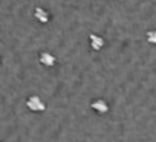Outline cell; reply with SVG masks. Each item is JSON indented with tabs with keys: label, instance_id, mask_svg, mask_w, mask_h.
<instances>
[{
	"label": "cell",
	"instance_id": "cell-1",
	"mask_svg": "<svg viewBox=\"0 0 156 142\" xmlns=\"http://www.w3.org/2000/svg\"><path fill=\"white\" fill-rule=\"evenodd\" d=\"M26 107H28L31 112H35V113L46 110V104H44L43 99H41L40 96H37V95H31V96L26 99Z\"/></svg>",
	"mask_w": 156,
	"mask_h": 142
},
{
	"label": "cell",
	"instance_id": "cell-2",
	"mask_svg": "<svg viewBox=\"0 0 156 142\" xmlns=\"http://www.w3.org/2000/svg\"><path fill=\"white\" fill-rule=\"evenodd\" d=\"M90 109H92L94 112H97L98 115H106V113L109 112V102H107L106 99L98 98V99H94V101L90 102Z\"/></svg>",
	"mask_w": 156,
	"mask_h": 142
},
{
	"label": "cell",
	"instance_id": "cell-3",
	"mask_svg": "<svg viewBox=\"0 0 156 142\" xmlns=\"http://www.w3.org/2000/svg\"><path fill=\"white\" fill-rule=\"evenodd\" d=\"M89 44H90V47L94 50L98 52V50H101L106 46V40L101 35H98V34H90L89 35Z\"/></svg>",
	"mask_w": 156,
	"mask_h": 142
},
{
	"label": "cell",
	"instance_id": "cell-4",
	"mask_svg": "<svg viewBox=\"0 0 156 142\" xmlns=\"http://www.w3.org/2000/svg\"><path fill=\"white\" fill-rule=\"evenodd\" d=\"M38 61H40V64H43V66H46V67H52V66L57 63V58H55L54 54H51V52H48V50H43V52H40V55H38Z\"/></svg>",
	"mask_w": 156,
	"mask_h": 142
},
{
	"label": "cell",
	"instance_id": "cell-5",
	"mask_svg": "<svg viewBox=\"0 0 156 142\" xmlns=\"http://www.w3.org/2000/svg\"><path fill=\"white\" fill-rule=\"evenodd\" d=\"M34 17H35V20H37L38 23H41V25H44V23H48V22L51 20L49 11H46V9L41 8V6H37V8L34 9Z\"/></svg>",
	"mask_w": 156,
	"mask_h": 142
},
{
	"label": "cell",
	"instance_id": "cell-6",
	"mask_svg": "<svg viewBox=\"0 0 156 142\" xmlns=\"http://www.w3.org/2000/svg\"><path fill=\"white\" fill-rule=\"evenodd\" d=\"M145 40L150 44H156V29H148L145 32Z\"/></svg>",
	"mask_w": 156,
	"mask_h": 142
}]
</instances>
